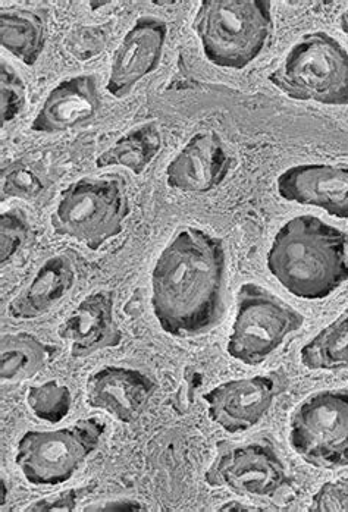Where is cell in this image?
Masks as SVG:
<instances>
[{
	"label": "cell",
	"mask_w": 348,
	"mask_h": 512,
	"mask_svg": "<svg viewBox=\"0 0 348 512\" xmlns=\"http://www.w3.org/2000/svg\"><path fill=\"white\" fill-rule=\"evenodd\" d=\"M27 404L37 419L56 424L70 414L72 395L68 386L49 380L43 385L28 388Z\"/></svg>",
	"instance_id": "22"
},
{
	"label": "cell",
	"mask_w": 348,
	"mask_h": 512,
	"mask_svg": "<svg viewBox=\"0 0 348 512\" xmlns=\"http://www.w3.org/2000/svg\"><path fill=\"white\" fill-rule=\"evenodd\" d=\"M232 159L218 134L197 133L166 168V182L184 193H209L230 174Z\"/></svg>",
	"instance_id": "13"
},
{
	"label": "cell",
	"mask_w": 348,
	"mask_h": 512,
	"mask_svg": "<svg viewBox=\"0 0 348 512\" xmlns=\"http://www.w3.org/2000/svg\"><path fill=\"white\" fill-rule=\"evenodd\" d=\"M75 278L77 273L67 256L50 257L30 285L9 303V316L20 320L43 316L72 290Z\"/></svg>",
	"instance_id": "17"
},
{
	"label": "cell",
	"mask_w": 348,
	"mask_h": 512,
	"mask_svg": "<svg viewBox=\"0 0 348 512\" xmlns=\"http://www.w3.org/2000/svg\"><path fill=\"white\" fill-rule=\"evenodd\" d=\"M102 108L93 75H78L61 81L50 91L31 124L37 133H61L92 121Z\"/></svg>",
	"instance_id": "16"
},
{
	"label": "cell",
	"mask_w": 348,
	"mask_h": 512,
	"mask_svg": "<svg viewBox=\"0 0 348 512\" xmlns=\"http://www.w3.org/2000/svg\"><path fill=\"white\" fill-rule=\"evenodd\" d=\"M221 511H231V512H243V511H260L259 508H249L246 505L240 504V502H228L227 505L221 508Z\"/></svg>",
	"instance_id": "29"
},
{
	"label": "cell",
	"mask_w": 348,
	"mask_h": 512,
	"mask_svg": "<svg viewBox=\"0 0 348 512\" xmlns=\"http://www.w3.org/2000/svg\"><path fill=\"white\" fill-rule=\"evenodd\" d=\"M285 385L278 373L221 383L205 395L209 417L225 432H246L268 414Z\"/></svg>",
	"instance_id": "10"
},
{
	"label": "cell",
	"mask_w": 348,
	"mask_h": 512,
	"mask_svg": "<svg viewBox=\"0 0 348 512\" xmlns=\"http://www.w3.org/2000/svg\"><path fill=\"white\" fill-rule=\"evenodd\" d=\"M84 489H70L58 495L46 496L25 508L27 512H72L77 508L78 501L83 496Z\"/></svg>",
	"instance_id": "27"
},
{
	"label": "cell",
	"mask_w": 348,
	"mask_h": 512,
	"mask_svg": "<svg viewBox=\"0 0 348 512\" xmlns=\"http://www.w3.org/2000/svg\"><path fill=\"white\" fill-rule=\"evenodd\" d=\"M166 36L168 25L161 18H139L115 52L106 90L121 99L144 77L155 72L162 61Z\"/></svg>",
	"instance_id": "11"
},
{
	"label": "cell",
	"mask_w": 348,
	"mask_h": 512,
	"mask_svg": "<svg viewBox=\"0 0 348 512\" xmlns=\"http://www.w3.org/2000/svg\"><path fill=\"white\" fill-rule=\"evenodd\" d=\"M0 179H2V200H34L42 196L46 190V184L40 172L23 160H15L3 166Z\"/></svg>",
	"instance_id": "23"
},
{
	"label": "cell",
	"mask_w": 348,
	"mask_h": 512,
	"mask_svg": "<svg viewBox=\"0 0 348 512\" xmlns=\"http://www.w3.org/2000/svg\"><path fill=\"white\" fill-rule=\"evenodd\" d=\"M290 444L310 466H348V389L316 392L297 405L290 419Z\"/></svg>",
	"instance_id": "8"
},
{
	"label": "cell",
	"mask_w": 348,
	"mask_h": 512,
	"mask_svg": "<svg viewBox=\"0 0 348 512\" xmlns=\"http://www.w3.org/2000/svg\"><path fill=\"white\" fill-rule=\"evenodd\" d=\"M103 433L105 424L97 419L58 430H30L18 442L15 461L31 485H61L99 448Z\"/></svg>",
	"instance_id": "7"
},
{
	"label": "cell",
	"mask_w": 348,
	"mask_h": 512,
	"mask_svg": "<svg viewBox=\"0 0 348 512\" xmlns=\"http://www.w3.org/2000/svg\"><path fill=\"white\" fill-rule=\"evenodd\" d=\"M269 81L285 96L328 106L348 105V52L324 31L294 43Z\"/></svg>",
	"instance_id": "4"
},
{
	"label": "cell",
	"mask_w": 348,
	"mask_h": 512,
	"mask_svg": "<svg viewBox=\"0 0 348 512\" xmlns=\"http://www.w3.org/2000/svg\"><path fill=\"white\" fill-rule=\"evenodd\" d=\"M58 351L56 345L47 344L37 336L25 332L3 335L0 341V379L3 394H6V389L9 391L42 372Z\"/></svg>",
	"instance_id": "18"
},
{
	"label": "cell",
	"mask_w": 348,
	"mask_h": 512,
	"mask_svg": "<svg viewBox=\"0 0 348 512\" xmlns=\"http://www.w3.org/2000/svg\"><path fill=\"white\" fill-rule=\"evenodd\" d=\"M59 336L71 344L72 357L83 358L121 345L122 332L115 320L111 291L87 295L59 326Z\"/></svg>",
	"instance_id": "15"
},
{
	"label": "cell",
	"mask_w": 348,
	"mask_h": 512,
	"mask_svg": "<svg viewBox=\"0 0 348 512\" xmlns=\"http://www.w3.org/2000/svg\"><path fill=\"white\" fill-rule=\"evenodd\" d=\"M300 358L307 369H348V310L307 342Z\"/></svg>",
	"instance_id": "21"
},
{
	"label": "cell",
	"mask_w": 348,
	"mask_h": 512,
	"mask_svg": "<svg viewBox=\"0 0 348 512\" xmlns=\"http://www.w3.org/2000/svg\"><path fill=\"white\" fill-rule=\"evenodd\" d=\"M340 24L341 28H343L344 33H346L348 36V8L346 9V11H344V14L341 15Z\"/></svg>",
	"instance_id": "30"
},
{
	"label": "cell",
	"mask_w": 348,
	"mask_h": 512,
	"mask_svg": "<svg viewBox=\"0 0 348 512\" xmlns=\"http://www.w3.org/2000/svg\"><path fill=\"white\" fill-rule=\"evenodd\" d=\"M27 218L18 210L3 212L0 218V262L6 265L30 237Z\"/></svg>",
	"instance_id": "25"
},
{
	"label": "cell",
	"mask_w": 348,
	"mask_h": 512,
	"mask_svg": "<svg viewBox=\"0 0 348 512\" xmlns=\"http://www.w3.org/2000/svg\"><path fill=\"white\" fill-rule=\"evenodd\" d=\"M303 323V314L271 291L256 284L241 285L228 353L247 366H257Z\"/></svg>",
	"instance_id": "6"
},
{
	"label": "cell",
	"mask_w": 348,
	"mask_h": 512,
	"mask_svg": "<svg viewBox=\"0 0 348 512\" xmlns=\"http://www.w3.org/2000/svg\"><path fill=\"white\" fill-rule=\"evenodd\" d=\"M348 237L316 216L291 219L269 248V272L304 300H322L348 279Z\"/></svg>",
	"instance_id": "2"
},
{
	"label": "cell",
	"mask_w": 348,
	"mask_h": 512,
	"mask_svg": "<svg viewBox=\"0 0 348 512\" xmlns=\"http://www.w3.org/2000/svg\"><path fill=\"white\" fill-rule=\"evenodd\" d=\"M161 147V131L156 124H143L122 135L114 146L97 157L96 166H122L134 175H141L161 152Z\"/></svg>",
	"instance_id": "20"
},
{
	"label": "cell",
	"mask_w": 348,
	"mask_h": 512,
	"mask_svg": "<svg viewBox=\"0 0 348 512\" xmlns=\"http://www.w3.org/2000/svg\"><path fill=\"white\" fill-rule=\"evenodd\" d=\"M155 391L156 383L140 370L106 366L87 380V404L118 422L133 423Z\"/></svg>",
	"instance_id": "14"
},
{
	"label": "cell",
	"mask_w": 348,
	"mask_h": 512,
	"mask_svg": "<svg viewBox=\"0 0 348 512\" xmlns=\"http://www.w3.org/2000/svg\"><path fill=\"white\" fill-rule=\"evenodd\" d=\"M203 53L216 67L243 69L266 49L274 33L271 3L263 0L202 2L193 24Z\"/></svg>",
	"instance_id": "3"
},
{
	"label": "cell",
	"mask_w": 348,
	"mask_h": 512,
	"mask_svg": "<svg viewBox=\"0 0 348 512\" xmlns=\"http://www.w3.org/2000/svg\"><path fill=\"white\" fill-rule=\"evenodd\" d=\"M0 43L3 49L31 67L45 50V20L31 9H3L0 14Z\"/></svg>",
	"instance_id": "19"
},
{
	"label": "cell",
	"mask_w": 348,
	"mask_h": 512,
	"mask_svg": "<svg viewBox=\"0 0 348 512\" xmlns=\"http://www.w3.org/2000/svg\"><path fill=\"white\" fill-rule=\"evenodd\" d=\"M348 482L326 483L312 499L310 511H347Z\"/></svg>",
	"instance_id": "26"
},
{
	"label": "cell",
	"mask_w": 348,
	"mask_h": 512,
	"mask_svg": "<svg viewBox=\"0 0 348 512\" xmlns=\"http://www.w3.org/2000/svg\"><path fill=\"white\" fill-rule=\"evenodd\" d=\"M205 479L212 488L250 496H274L288 485L287 471L278 452L263 441L221 442Z\"/></svg>",
	"instance_id": "9"
},
{
	"label": "cell",
	"mask_w": 348,
	"mask_h": 512,
	"mask_svg": "<svg viewBox=\"0 0 348 512\" xmlns=\"http://www.w3.org/2000/svg\"><path fill=\"white\" fill-rule=\"evenodd\" d=\"M128 215L130 201L122 179L86 177L62 191L52 226L56 234L99 250L124 231Z\"/></svg>",
	"instance_id": "5"
},
{
	"label": "cell",
	"mask_w": 348,
	"mask_h": 512,
	"mask_svg": "<svg viewBox=\"0 0 348 512\" xmlns=\"http://www.w3.org/2000/svg\"><path fill=\"white\" fill-rule=\"evenodd\" d=\"M0 96H2L0 122L2 127H5L23 112L25 100H27V89H25L23 78L5 62H2L0 67Z\"/></svg>",
	"instance_id": "24"
},
{
	"label": "cell",
	"mask_w": 348,
	"mask_h": 512,
	"mask_svg": "<svg viewBox=\"0 0 348 512\" xmlns=\"http://www.w3.org/2000/svg\"><path fill=\"white\" fill-rule=\"evenodd\" d=\"M277 190L291 203L321 207L334 218L348 219V165L306 163L282 172Z\"/></svg>",
	"instance_id": "12"
},
{
	"label": "cell",
	"mask_w": 348,
	"mask_h": 512,
	"mask_svg": "<svg viewBox=\"0 0 348 512\" xmlns=\"http://www.w3.org/2000/svg\"><path fill=\"white\" fill-rule=\"evenodd\" d=\"M227 253L215 235L184 228L166 245L152 273V309L162 331L193 338L225 313Z\"/></svg>",
	"instance_id": "1"
},
{
	"label": "cell",
	"mask_w": 348,
	"mask_h": 512,
	"mask_svg": "<svg viewBox=\"0 0 348 512\" xmlns=\"http://www.w3.org/2000/svg\"><path fill=\"white\" fill-rule=\"evenodd\" d=\"M84 511L92 512H114V511H144L143 504L133 499H116V501L103 502V504L92 505Z\"/></svg>",
	"instance_id": "28"
}]
</instances>
